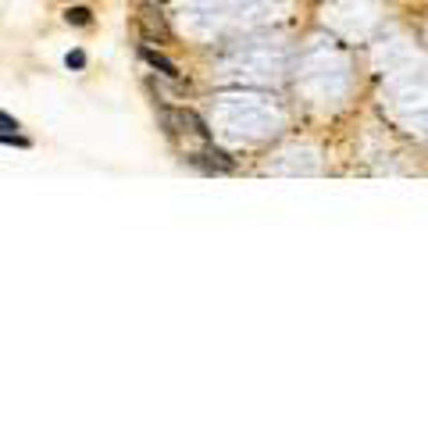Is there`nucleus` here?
Listing matches in <instances>:
<instances>
[{"mask_svg": "<svg viewBox=\"0 0 428 428\" xmlns=\"http://www.w3.org/2000/svg\"><path fill=\"white\" fill-rule=\"evenodd\" d=\"M160 122H165V125H175V129H182V132H193V136H200V139H207V125H203L193 111H186V107H165V111H160Z\"/></svg>", "mask_w": 428, "mask_h": 428, "instance_id": "obj_1", "label": "nucleus"}, {"mask_svg": "<svg viewBox=\"0 0 428 428\" xmlns=\"http://www.w3.org/2000/svg\"><path fill=\"white\" fill-rule=\"evenodd\" d=\"M139 25H143V32H146V36L172 39V29L165 25V18H160L157 11H150V8H143V11H139Z\"/></svg>", "mask_w": 428, "mask_h": 428, "instance_id": "obj_2", "label": "nucleus"}, {"mask_svg": "<svg viewBox=\"0 0 428 428\" xmlns=\"http://www.w3.org/2000/svg\"><path fill=\"white\" fill-rule=\"evenodd\" d=\"M139 54H143V61H146V65H153L157 72H165V75L179 79V65H175V61H168L165 54H157V50H150V46H143Z\"/></svg>", "mask_w": 428, "mask_h": 428, "instance_id": "obj_3", "label": "nucleus"}, {"mask_svg": "<svg viewBox=\"0 0 428 428\" xmlns=\"http://www.w3.org/2000/svg\"><path fill=\"white\" fill-rule=\"evenodd\" d=\"M203 157H207L203 165H207L210 172H214V168H218V172H232V168H236V160H232L229 153H222V150H214V146H210V150H207Z\"/></svg>", "mask_w": 428, "mask_h": 428, "instance_id": "obj_4", "label": "nucleus"}, {"mask_svg": "<svg viewBox=\"0 0 428 428\" xmlns=\"http://www.w3.org/2000/svg\"><path fill=\"white\" fill-rule=\"evenodd\" d=\"M65 22H68V25H89L93 15H89V8H68V11H65Z\"/></svg>", "mask_w": 428, "mask_h": 428, "instance_id": "obj_5", "label": "nucleus"}, {"mask_svg": "<svg viewBox=\"0 0 428 428\" xmlns=\"http://www.w3.org/2000/svg\"><path fill=\"white\" fill-rule=\"evenodd\" d=\"M65 61H68V68H86V54L82 50H72Z\"/></svg>", "mask_w": 428, "mask_h": 428, "instance_id": "obj_6", "label": "nucleus"}, {"mask_svg": "<svg viewBox=\"0 0 428 428\" xmlns=\"http://www.w3.org/2000/svg\"><path fill=\"white\" fill-rule=\"evenodd\" d=\"M18 129V122L11 118V115H4V111H0V136H4V132H15Z\"/></svg>", "mask_w": 428, "mask_h": 428, "instance_id": "obj_7", "label": "nucleus"}, {"mask_svg": "<svg viewBox=\"0 0 428 428\" xmlns=\"http://www.w3.org/2000/svg\"><path fill=\"white\" fill-rule=\"evenodd\" d=\"M157 4H165V0H157Z\"/></svg>", "mask_w": 428, "mask_h": 428, "instance_id": "obj_8", "label": "nucleus"}]
</instances>
